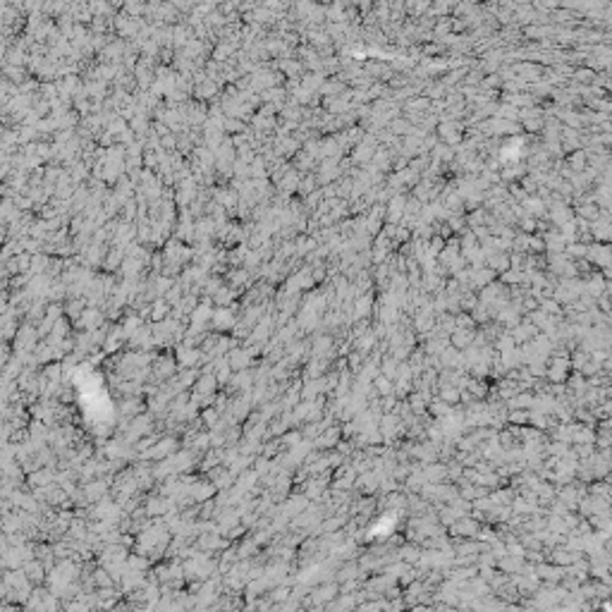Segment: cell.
Returning <instances> with one entry per match:
<instances>
[{"mask_svg": "<svg viewBox=\"0 0 612 612\" xmlns=\"http://www.w3.org/2000/svg\"><path fill=\"white\" fill-rule=\"evenodd\" d=\"M94 579H98L100 586H110V579L106 576V572H96V576H94Z\"/></svg>", "mask_w": 612, "mask_h": 612, "instance_id": "7a4b0ae2", "label": "cell"}, {"mask_svg": "<svg viewBox=\"0 0 612 612\" xmlns=\"http://www.w3.org/2000/svg\"><path fill=\"white\" fill-rule=\"evenodd\" d=\"M165 314H168V306H165V304H156V314H153V318H156V320H160Z\"/></svg>", "mask_w": 612, "mask_h": 612, "instance_id": "6da1fadb", "label": "cell"}]
</instances>
